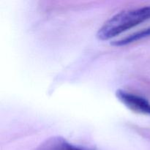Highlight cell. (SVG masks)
Segmentation results:
<instances>
[{"mask_svg":"<svg viewBox=\"0 0 150 150\" xmlns=\"http://www.w3.org/2000/svg\"><path fill=\"white\" fill-rule=\"evenodd\" d=\"M150 19V6L126 10L110 18L98 29L96 37L108 40Z\"/></svg>","mask_w":150,"mask_h":150,"instance_id":"cell-1","label":"cell"},{"mask_svg":"<svg viewBox=\"0 0 150 150\" xmlns=\"http://www.w3.org/2000/svg\"><path fill=\"white\" fill-rule=\"evenodd\" d=\"M116 97L127 108L144 114L150 115V103L144 98L123 89H117Z\"/></svg>","mask_w":150,"mask_h":150,"instance_id":"cell-2","label":"cell"},{"mask_svg":"<svg viewBox=\"0 0 150 150\" xmlns=\"http://www.w3.org/2000/svg\"><path fill=\"white\" fill-rule=\"evenodd\" d=\"M64 140L65 139L62 136H52L44 141L35 150H62Z\"/></svg>","mask_w":150,"mask_h":150,"instance_id":"cell-3","label":"cell"},{"mask_svg":"<svg viewBox=\"0 0 150 150\" xmlns=\"http://www.w3.org/2000/svg\"><path fill=\"white\" fill-rule=\"evenodd\" d=\"M149 36H150V27L144 29V30L141 31V32L130 35V36H127L121 40L114 41L112 42V45H115V46H122V45H127V44L136 42V41L139 40L143 39V38Z\"/></svg>","mask_w":150,"mask_h":150,"instance_id":"cell-4","label":"cell"},{"mask_svg":"<svg viewBox=\"0 0 150 150\" xmlns=\"http://www.w3.org/2000/svg\"><path fill=\"white\" fill-rule=\"evenodd\" d=\"M62 150H92L87 148L83 147V146H79L73 145L72 144L69 143L67 140L64 142V144L62 146Z\"/></svg>","mask_w":150,"mask_h":150,"instance_id":"cell-5","label":"cell"}]
</instances>
